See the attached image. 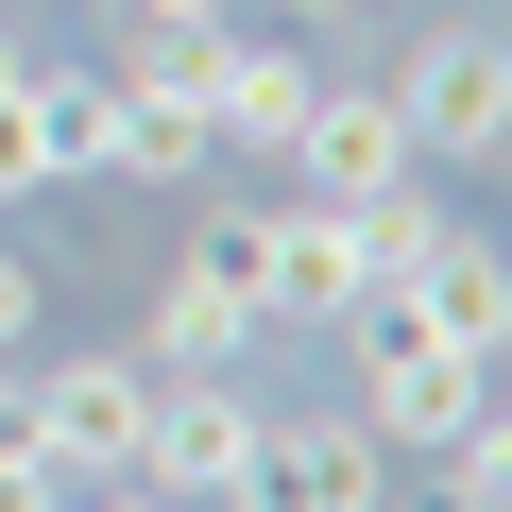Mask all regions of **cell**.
I'll use <instances>...</instances> for the list:
<instances>
[{
	"instance_id": "1",
	"label": "cell",
	"mask_w": 512,
	"mask_h": 512,
	"mask_svg": "<svg viewBox=\"0 0 512 512\" xmlns=\"http://www.w3.org/2000/svg\"><path fill=\"white\" fill-rule=\"evenodd\" d=\"M239 342H256V205H188V256L154 274L137 359L154 376H239Z\"/></svg>"
},
{
	"instance_id": "2",
	"label": "cell",
	"mask_w": 512,
	"mask_h": 512,
	"mask_svg": "<svg viewBox=\"0 0 512 512\" xmlns=\"http://www.w3.org/2000/svg\"><path fill=\"white\" fill-rule=\"evenodd\" d=\"M342 359H359V427H376V444H444V427L495 393V376H478V359H461V342H444L410 291L342 308Z\"/></svg>"
},
{
	"instance_id": "3",
	"label": "cell",
	"mask_w": 512,
	"mask_h": 512,
	"mask_svg": "<svg viewBox=\"0 0 512 512\" xmlns=\"http://www.w3.org/2000/svg\"><path fill=\"white\" fill-rule=\"evenodd\" d=\"M137 427H154V359H52L18 393V444L52 478H137Z\"/></svg>"
},
{
	"instance_id": "4",
	"label": "cell",
	"mask_w": 512,
	"mask_h": 512,
	"mask_svg": "<svg viewBox=\"0 0 512 512\" xmlns=\"http://www.w3.org/2000/svg\"><path fill=\"white\" fill-rule=\"evenodd\" d=\"M376 427L359 410H256V461H239V495L222 512H376Z\"/></svg>"
},
{
	"instance_id": "5",
	"label": "cell",
	"mask_w": 512,
	"mask_h": 512,
	"mask_svg": "<svg viewBox=\"0 0 512 512\" xmlns=\"http://www.w3.org/2000/svg\"><path fill=\"white\" fill-rule=\"evenodd\" d=\"M393 120H410V154L444 171H478V154H512V35H427L410 69H393Z\"/></svg>"
},
{
	"instance_id": "6",
	"label": "cell",
	"mask_w": 512,
	"mask_h": 512,
	"mask_svg": "<svg viewBox=\"0 0 512 512\" xmlns=\"http://www.w3.org/2000/svg\"><path fill=\"white\" fill-rule=\"evenodd\" d=\"M239 461H256V393H239V376H154L137 495H171V512H222V495H239Z\"/></svg>"
},
{
	"instance_id": "7",
	"label": "cell",
	"mask_w": 512,
	"mask_h": 512,
	"mask_svg": "<svg viewBox=\"0 0 512 512\" xmlns=\"http://www.w3.org/2000/svg\"><path fill=\"white\" fill-rule=\"evenodd\" d=\"M291 171H308V205H376V188H410L427 154H410L393 86H308V120H291Z\"/></svg>"
},
{
	"instance_id": "8",
	"label": "cell",
	"mask_w": 512,
	"mask_h": 512,
	"mask_svg": "<svg viewBox=\"0 0 512 512\" xmlns=\"http://www.w3.org/2000/svg\"><path fill=\"white\" fill-rule=\"evenodd\" d=\"M359 308V256H342V205H256V325H342Z\"/></svg>"
},
{
	"instance_id": "9",
	"label": "cell",
	"mask_w": 512,
	"mask_h": 512,
	"mask_svg": "<svg viewBox=\"0 0 512 512\" xmlns=\"http://www.w3.org/2000/svg\"><path fill=\"white\" fill-rule=\"evenodd\" d=\"M308 52L291 35H222L205 52V154H291V120H308Z\"/></svg>"
},
{
	"instance_id": "10",
	"label": "cell",
	"mask_w": 512,
	"mask_h": 512,
	"mask_svg": "<svg viewBox=\"0 0 512 512\" xmlns=\"http://www.w3.org/2000/svg\"><path fill=\"white\" fill-rule=\"evenodd\" d=\"M410 308H427V325L495 376V359H512V256H495L478 222H444V239H427V274H410Z\"/></svg>"
},
{
	"instance_id": "11",
	"label": "cell",
	"mask_w": 512,
	"mask_h": 512,
	"mask_svg": "<svg viewBox=\"0 0 512 512\" xmlns=\"http://www.w3.org/2000/svg\"><path fill=\"white\" fill-rule=\"evenodd\" d=\"M427 461H444V512H512V393H478Z\"/></svg>"
},
{
	"instance_id": "12",
	"label": "cell",
	"mask_w": 512,
	"mask_h": 512,
	"mask_svg": "<svg viewBox=\"0 0 512 512\" xmlns=\"http://www.w3.org/2000/svg\"><path fill=\"white\" fill-rule=\"evenodd\" d=\"M35 137H52V171L103 188V69H35Z\"/></svg>"
},
{
	"instance_id": "13",
	"label": "cell",
	"mask_w": 512,
	"mask_h": 512,
	"mask_svg": "<svg viewBox=\"0 0 512 512\" xmlns=\"http://www.w3.org/2000/svg\"><path fill=\"white\" fill-rule=\"evenodd\" d=\"M52 188V137H35V69H0V205Z\"/></svg>"
},
{
	"instance_id": "14",
	"label": "cell",
	"mask_w": 512,
	"mask_h": 512,
	"mask_svg": "<svg viewBox=\"0 0 512 512\" xmlns=\"http://www.w3.org/2000/svg\"><path fill=\"white\" fill-rule=\"evenodd\" d=\"M35 308H52V291H35V256H0V359L35 342Z\"/></svg>"
},
{
	"instance_id": "15",
	"label": "cell",
	"mask_w": 512,
	"mask_h": 512,
	"mask_svg": "<svg viewBox=\"0 0 512 512\" xmlns=\"http://www.w3.org/2000/svg\"><path fill=\"white\" fill-rule=\"evenodd\" d=\"M0 512H52V461H35L18 427H0Z\"/></svg>"
},
{
	"instance_id": "16",
	"label": "cell",
	"mask_w": 512,
	"mask_h": 512,
	"mask_svg": "<svg viewBox=\"0 0 512 512\" xmlns=\"http://www.w3.org/2000/svg\"><path fill=\"white\" fill-rule=\"evenodd\" d=\"M120 18H222V0H120Z\"/></svg>"
},
{
	"instance_id": "17",
	"label": "cell",
	"mask_w": 512,
	"mask_h": 512,
	"mask_svg": "<svg viewBox=\"0 0 512 512\" xmlns=\"http://www.w3.org/2000/svg\"><path fill=\"white\" fill-rule=\"evenodd\" d=\"M274 18H308V35H325V18H359V0H274Z\"/></svg>"
},
{
	"instance_id": "18",
	"label": "cell",
	"mask_w": 512,
	"mask_h": 512,
	"mask_svg": "<svg viewBox=\"0 0 512 512\" xmlns=\"http://www.w3.org/2000/svg\"><path fill=\"white\" fill-rule=\"evenodd\" d=\"M103 512H171V495H137V478H103Z\"/></svg>"
}]
</instances>
